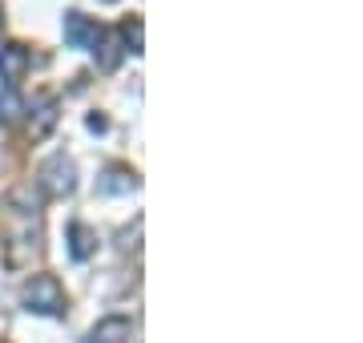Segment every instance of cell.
<instances>
[{
	"label": "cell",
	"mask_w": 363,
	"mask_h": 343,
	"mask_svg": "<svg viewBox=\"0 0 363 343\" xmlns=\"http://www.w3.org/2000/svg\"><path fill=\"white\" fill-rule=\"evenodd\" d=\"M28 65H33V57H28L25 45H4L0 49V73L9 81V89H16V81L28 73Z\"/></svg>",
	"instance_id": "3"
},
{
	"label": "cell",
	"mask_w": 363,
	"mask_h": 343,
	"mask_svg": "<svg viewBox=\"0 0 363 343\" xmlns=\"http://www.w3.org/2000/svg\"><path fill=\"white\" fill-rule=\"evenodd\" d=\"M37 186L45 190V194H52V198L69 194V190H73V162H69L65 154H52V158L45 162V166H40Z\"/></svg>",
	"instance_id": "2"
},
{
	"label": "cell",
	"mask_w": 363,
	"mask_h": 343,
	"mask_svg": "<svg viewBox=\"0 0 363 343\" xmlns=\"http://www.w3.org/2000/svg\"><path fill=\"white\" fill-rule=\"evenodd\" d=\"M121 40L130 45V53H142L145 28H142V21H138V16H133V21H125V28H121Z\"/></svg>",
	"instance_id": "10"
},
{
	"label": "cell",
	"mask_w": 363,
	"mask_h": 343,
	"mask_svg": "<svg viewBox=\"0 0 363 343\" xmlns=\"http://www.w3.org/2000/svg\"><path fill=\"white\" fill-rule=\"evenodd\" d=\"M97 40H101V69L109 73V69L121 65V40H117V33H97Z\"/></svg>",
	"instance_id": "8"
},
{
	"label": "cell",
	"mask_w": 363,
	"mask_h": 343,
	"mask_svg": "<svg viewBox=\"0 0 363 343\" xmlns=\"http://www.w3.org/2000/svg\"><path fill=\"white\" fill-rule=\"evenodd\" d=\"M25 307L37 311V315H61L65 311V291L52 275H37L25 287Z\"/></svg>",
	"instance_id": "1"
},
{
	"label": "cell",
	"mask_w": 363,
	"mask_h": 343,
	"mask_svg": "<svg viewBox=\"0 0 363 343\" xmlns=\"http://www.w3.org/2000/svg\"><path fill=\"white\" fill-rule=\"evenodd\" d=\"M21 113H25V101L16 97V89H4V97H0V121L13 125V121H21Z\"/></svg>",
	"instance_id": "9"
},
{
	"label": "cell",
	"mask_w": 363,
	"mask_h": 343,
	"mask_svg": "<svg viewBox=\"0 0 363 343\" xmlns=\"http://www.w3.org/2000/svg\"><path fill=\"white\" fill-rule=\"evenodd\" d=\"M93 251H97V235H93L85 223H73L69 226V254H73L77 263H85Z\"/></svg>",
	"instance_id": "5"
},
{
	"label": "cell",
	"mask_w": 363,
	"mask_h": 343,
	"mask_svg": "<svg viewBox=\"0 0 363 343\" xmlns=\"http://www.w3.org/2000/svg\"><path fill=\"white\" fill-rule=\"evenodd\" d=\"M85 343H93V339H85Z\"/></svg>",
	"instance_id": "12"
},
{
	"label": "cell",
	"mask_w": 363,
	"mask_h": 343,
	"mask_svg": "<svg viewBox=\"0 0 363 343\" xmlns=\"http://www.w3.org/2000/svg\"><path fill=\"white\" fill-rule=\"evenodd\" d=\"M138 186V178H133V170H125V166H109L101 178V194H125V190H133Z\"/></svg>",
	"instance_id": "7"
},
{
	"label": "cell",
	"mask_w": 363,
	"mask_h": 343,
	"mask_svg": "<svg viewBox=\"0 0 363 343\" xmlns=\"http://www.w3.org/2000/svg\"><path fill=\"white\" fill-rule=\"evenodd\" d=\"M130 339V319L125 315H109L93 327V343H125Z\"/></svg>",
	"instance_id": "6"
},
{
	"label": "cell",
	"mask_w": 363,
	"mask_h": 343,
	"mask_svg": "<svg viewBox=\"0 0 363 343\" xmlns=\"http://www.w3.org/2000/svg\"><path fill=\"white\" fill-rule=\"evenodd\" d=\"M97 33H101V28L93 25L85 13H65V40L73 45V49H89V45H97Z\"/></svg>",
	"instance_id": "4"
},
{
	"label": "cell",
	"mask_w": 363,
	"mask_h": 343,
	"mask_svg": "<svg viewBox=\"0 0 363 343\" xmlns=\"http://www.w3.org/2000/svg\"><path fill=\"white\" fill-rule=\"evenodd\" d=\"M0 28H4V16H0Z\"/></svg>",
	"instance_id": "11"
}]
</instances>
